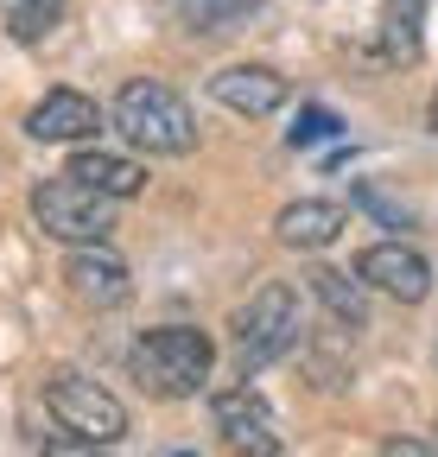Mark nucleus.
<instances>
[{
	"label": "nucleus",
	"mask_w": 438,
	"mask_h": 457,
	"mask_svg": "<svg viewBox=\"0 0 438 457\" xmlns=\"http://www.w3.org/2000/svg\"><path fill=\"white\" fill-rule=\"evenodd\" d=\"M128 369L153 400H191L203 394L216 369V343L197 324H159V330H140V343L128 350Z\"/></svg>",
	"instance_id": "1"
},
{
	"label": "nucleus",
	"mask_w": 438,
	"mask_h": 457,
	"mask_svg": "<svg viewBox=\"0 0 438 457\" xmlns=\"http://www.w3.org/2000/svg\"><path fill=\"white\" fill-rule=\"evenodd\" d=\"M115 128L140 146V153H159V159H185L197 146V114L178 89H166L159 77H134L121 96H115Z\"/></svg>",
	"instance_id": "2"
},
{
	"label": "nucleus",
	"mask_w": 438,
	"mask_h": 457,
	"mask_svg": "<svg viewBox=\"0 0 438 457\" xmlns=\"http://www.w3.org/2000/svg\"><path fill=\"white\" fill-rule=\"evenodd\" d=\"M229 330H236V369H242V381H254L260 369H273L280 356L299 350V337H305L299 293H293V286H280V279H267L260 293L236 312Z\"/></svg>",
	"instance_id": "3"
},
{
	"label": "nucleus",
	"mask_w": 438,
	"mask_h": 457,
	"mask_svg": "<svg viewBox=\"0 0 438 457\" xmlns=\"http://www.w3.org/2000/svg\"><path fill=\"white\" fill-rule=\"evenodd\" d=\"M32 222L45 228L51 242H70V248H102L115 236V197L89 191L83 179H45L32 191Z\"/></svg>",
	"instance_id": "4"
},
{
	"label": "nucleus",
	"mask_w": 438,
	"mask_h": 457,
	"mask_svg": "<svg viewBox=\"0 0 438 457\" xmlns=\"http://www.w3.org/2000/svg\"><path fill=\"white\" fill-rule=\"evenodd\" d=\"M45 407H51V420H58L64 432L95 438V445H115V438L128 432V407H121L102 381H89V375H77V369H58V375L45 381Z\"/></svg>",
	"instance_id": "5"
},
{
	"label": "nucleus",
	"mask_w": 438,
	"mask_h": 457,
	"mask_svg": "<svg viewBox=\"0 0 438 457\" xmlns=\"http://www.w3.org/2000/svg\"><path fill=\"white\" fill-rule=\"evenodd\" d=\"M210 413H216V432H223V445L236 457H280L286 432H280V420H273V407H267L260 387H248V381L223 387Z\"/></svg>",
	"instance_id": "6"
},
{
	"label": "nucleus",
	"mask_w": 438,
	"mask_h": 457,
	"mask_svg": "<svg viewBox=\"0 0 438 457\" xmlns=\"http://www.w3.org/2000/svg\"><path fill=\"white\" fill-rule=\"evenodd\" d=\"M356 279L375 286V293H388V299H401V305H419L432 293V261L407 242H375V248L356 254Z\"/></svg>",
	"instance_id": "7"
},
{
	"label": "nucleus",
	"mask_w": 438,
	"mask_h": 457,
	"mask_svg": "<svg viewBox=\"0 0 438 457\" xmlns=\"http://www.w3.org/2000/svg\"><path fill=\"white\" fill-rule=\"evenodd\" d=\"M64 286H70V299L89 305V312H115V305L134 299L128 267L108 254V248H70V261H64Z\"/></svg>",
	"instance_id": "8"
},
{
	"label": "nucleus",
	"mask_w": 438,
	"mask_h": 457,
	"mask_svg": "<svg viewBox=\"0 0 438 457\" xmlns=\"http://www.w3.org/2000/svg\"><path fill=\"white\" fill-rule=\"evenodd\" d=\"M26 134H32V140H51V146L95 140V134H102V108H95L83 89H45V102L26 114Z\"/></svg>",
	"instance_id": "9"
},
{
	"label": "nucleus",
	"mask_w": 438,
	"mask_h": 457,
	"mask_svg": "<svg viewBox=\"0 0 438 457\" xmlns=\"http://www.w3.org/2000/svg\"><path fill=\"white\" fill-rule=\"evenodd\" d=\"M210 96L223 102L229 114H248V121H260V114H280L293 89H286L280 71H267V64H229V71L210 77Z\"/></svg>",
	"instance_id": "10"
},
{
	"label": "nucleus",
	"mask_w": 438,
	"mask_h": 457,
	"mask_svg": "<svg viewBox=\"0 0 438 457\" xmlns=\"http://www.w3.org/2000/svg\"><path fill=\"white\" fill-rule=\"evenodd\" d=\"M343 222H350V216H343V204L305 197V204H286L273 228H280V242H286V248H331V242L343 236Z\"/></svg>",
	"instance_id": "11"
},
{
	"label": "nucleus",
	"mask_w": 438,
	"mask_h": 457,
	"mask_svg": "<svg viewBox=\"0 0 438 457\" xmlns=\"http://www.w3.org/2000/svg\"><path fill=\"white\" fill-rule=\"evenodd\" d=\"M70 179H83L89 191H102V197H140L146 191V171L134 165V159H121V153H102V146H83L77 159H70Z\"/></svg>",
	"instance_id": "12"
},
{
	"label": "nucleus",
	"mask_w": 438,
	"mask_h": 457,
	"mask_svg": "<svg viewBox=\"0 0 438 457\" xmlns=\"http://www.w3.org/2000/svg\"><path fill=\"white\" fill-rule=\"evenodd\" d=\"M311 293L324 299V312H331L343 330H362V324H368L362 279H350V273H337V267H318V273H311Z\"/></svg>",
	"instance_id": "13"
},
{
	"label": "nucleus",
	"mask_w": 438,
	"mask_h": 457,
	"mask_svg": "<svg viewBox=\"0 0 438 457\" xmlns=\"http://www.w3.org/2000/svg\"><path fill=\"white\" fill-rule=\"evenodd\" d=\"M419 20H426V0H388V7H381V38H388V57H413V51H419Z\"/></svg>",
	"instance_id": "14"
},
{
	"label": "nucleus",
	"mask_w": 438,
	"mask_h": 457,
	"mask_svg": "<svg viewBox=\"0 0 438 457\" xmlns=\"http://www.w3.org/2000/svg\"><path fill=\"white\" fill-rule=\"evenodd\" d=\"M58 20H64V0H7V32L26 38V45L58 32Z\"/></svg>",
	"instance_id": "15"
},
{
	"label": "nucleus",
	"mask_w": 438,
	"mask_h": 457,
	"mask_svg": "<svg viewBox=\"0 0 438 457\" xmlns=\"http://www.w3.org/2000/svg\"><path fill=\"white\" fill-rule=\"evenodd\" d=\"M331 134H337V114H331V108H305L299 128H293L286 140H293V146H318V140H331Z\"/></svg>",
	"instance_id": "16"
},
{
	"label": "nucleus",
	"mask_w": 438,
	"mask_h": 457,
	"mask_svg": "<svg viewBox=\"0 0 438 457\" xmlns=\"http://www.w3.org/2000/svg\"><path fill=\"white\" fill-rule=\"evenodd\" d=\"M45 457H108V445L77 438V432H58V438H45Z\"/></svg>",
	"instance_id": "17"
},
{
	"label": "nucleus",
	"mask_w": 438,
	"mask_h": 457,
	"mask_svg": "<svg viewBox=\"0 0 438 457\" xmlns=\"http://www.w3.org/2000/svg\"><path fill=\"white\" fill-rule=\"evenodd\" d=\"M356 204H362V210H375L381 222H394V228H407V210H401L394 197H381L375 185H356Z\"/></svg>",
	"instance_id": "18"
},
{
	"label": "nucleus",
	"mask_w": 438,
	"mask_h": 457,
	"mask_svg": "<svg viewBox=\"0 0 438 457\" xmlns=\"http://www.w3.org/2000/svg\"><path fill=\"white\" fill-rule=\"evenodd\" d=\"M381 457H438V451L419 445V438H388V445H381Z\"/></svg>",
	"instance_id": "19"
},
{
	"label": "nucleus",
	"mask_w": 438,
	"mask_h": 457,
	"mask_svg": "<svg viewBox=\"0 0 438 457\" xmlns=\"http://www.w3.org/2000/svg\"><path fill=\"white\" fill-rule=\"evenodd\" d=\"M172 457H197V451H172Z\"/></svg>",
	"instance_id": "20"
},
{
	"label": "nucleus",
	"mask_w": 438,
	"mask_h": 457,
	"mask_svg": "<svg viewBox=\"0 0 438 457\" xmlns=\"http://www.w3.org/2000/svg\"><path fill=\"white\" fill-rule=\"evenodd\" d=\"M432 121H438V102H432Z\"/></svg>",
	"instance_id": "21"
}]
</instances>
